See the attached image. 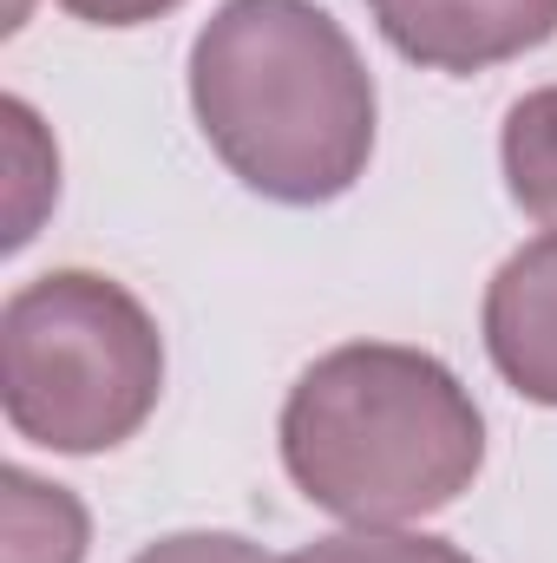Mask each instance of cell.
<instances>
[{"mask_svg":"<svg viewBox=\"0 0 557 563\" xmlns=\"http://www.w3.org/2000/svg\"><path fill=\"white\" fill-rule=\"evenodd\" d=\"M190 112L243 190L308 210L368 177L381 99L328 7L223 0L190 40Z\"/></svg>","mask_w":557,"mask_h":563,"instance_id":"6da1fadb","label":"cell"},{"mask_svg":"<svg viewBox=\"0 0 557 563\" xmlns=\"http://www.w3.org/2000/svg\"><path fill=\"white\" fill-rule=\"evenodd\" d=\"M276 432L295 492L348 525L433 518L485 465V413L466 380L401 341L328 347L288 387Z\"/></svg>","mask_w":557,"mask_h":563,"instance_id":"7a4b0ae2","label":"cell"},{"mask_svg":"<svg viewBox=\"0 0 557 563\" xmlns=\"http://www.w3.org/2000/svg\"><path fill=\"white\" fill-rule=\"evenodd\" d=\"M164 334L139 295L92 269H46L0 308L7 426L66 459L112 452L157 413Z\"/></svg>","mask_w":557,"mask_h":563,"instance_id":"3957f363","label":"cell"},{"mask_svg":"<svg viewBox=\"0 0 557 563\" xmlns=\"http://www.w3.org/2000/svg\"><path fill=\"white\" fill-rule=\"evenodd\" d=\"M368 13L426 73H485L557 40V0H368Z\"/></svg>","mask_w":557,"mask_h":563,"instance_id":"277c9868","label":"cell"},{"mask_svg":"<svg viewBox=\"0 0 557 563\" xmlns=\"http://www.w3.org/2000/svg\"><path fill=\"white\" fill-rule=\"evenodd\" d=\"M479 328L499 380L532 407H557V230L499 263Z\"/></svg>","mask_w":557,"mask_h":563,"instance_id":"5b68a950","label":"cell"},{"mask_svg":"<svg viewBox=\"0 0 557 563\" xmlns=\"http://www.w3.org/2000/svg\"><path fill=\"white\" fill-rule=\"evenodd\" d=\"M0 511H7V563H86L92 518L66 485H46L26 465H7Z\"/></svg>","mask_w":557,"mask_h":563,"instance_id":"8992f818","label":"cell"},{"mask_svg":"<svg viewBox=\"0 0 557 563\" xmlns=\"http://www.w3.org/2000/svg\"><path fill=\"white\" fill-rule=\"evenodd\" d=\"M499 164H505V190L512 203L557 230V86L525 92L512 112H505V132H499Z\"/></svg>","mask_w":557,"mask_h":563,"instance_id":"52a82bcc","label":"cell"},{"mask_svg":"<svg viewBox=\"0 0 557 563\" xmlns=\"http://www.w3.org/2000/svg\"><path fill=\"white\" fill-rule=\"evenodd\" d=\"M282 563H472V558L459 544H446V538H426V531L354 525V531H335V538L302 544L295 558H282Z\"/></svg>","mask_w":557,"mask_h":563,"instance_id":"ba28073f","label":"cell"},{"mask_svg":"<svg viewBox=\"0 0 557 563\" xmlns=\"http://www.w3.org/2000/svg\"><path fill=\"white\" fill-rule=\"evenodd\" d=\"M132 563H276V558L263 544L237 538V531H177V538L144 544Z\"/></svg>","mask_w":557,"mask_h":563,"instance_id":"9c48e42d","label":"cell"},{"mask_svg":"<svg viewBox=\"0 0 557 563\" xmlns=\"http://www.w3.org/2000/svg\"><path fill=\"white\" fill-rule=\"evenodd\" d=\"M59 7L86 26H144V20H164L184 0H59Z\"/></svg>","mask_w":557,"mask_h":563,"instance_id":"30bf717a","label":"cell"}]
</instances>
